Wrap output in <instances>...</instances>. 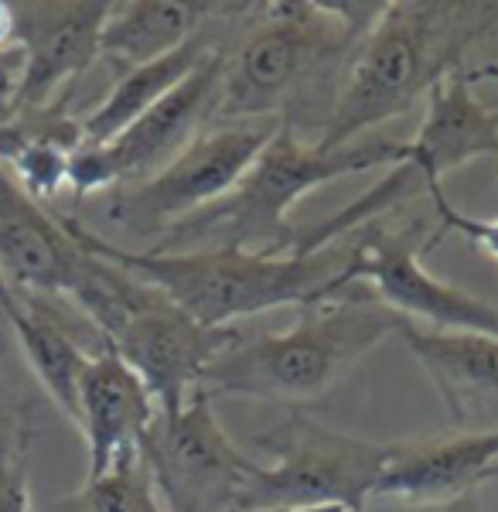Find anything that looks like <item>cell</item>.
<instances>
[{"instance_id": "obj_1", "label": "cell", "mask_w": 498, "mask_h": 512, "mask_svg": "<svg viewBox=\"0 0 498 512\" xmlns=\"http://www.w3.org/2000/svg\"><path fill=\"white\" fill-rule=\"evenodd\" d=\"M383 4H253L222 59L219 123L273 120L318 144L355 41Z\"/></svg>"}, {"instance_id": "obj_2", "label": "cell", "mask_w": 498, "mask_h": 512, "mask_svg": "<svg viewBox=\"0 0 498 512\" xmlns=\"http://www.w3.org/2000/svg\"><path fill=\"white\" fill-rule=\"evenodd\" d=\"M498 28L492 0H393L383 4L348 55L318 151L355 144L427 103L434 86L464 69L471 48Z\"/></svg>"}, {"instance_id": "obj_3", "label": "cell", "mask_w": 498, "mask_h": 512, "mask_svg": "<svg viewBox=\"0 0 498 512\" xmlns=\"http://www.w3.org/2000/svg\"><path fill=\"white\" fill-rule=\"evenodd\" d=\"M62 226L86 253L157 287L168 301L209 328H232V321L287 308V304L307 308V304L342 297V239L307 256H263L246 250L151 253L103 239L76 216H62Z\"/></svg>"}, {"instance_id": "obj_4", "label": "cell", "mask_w": 498, "mask_h": 512, "mask_svg": "<svg viewBox=\"0 0 498 512\" xmlns=\"http://www.w3.org/2000/svg\"><path fill=\"white\" fill-rule=\"evenodd\" d=\"M403 318L379 304L365 287L342 297L307 304L294 325L260 338H239L202 373L198 390L232 400L284 403L297 410L318 403L335 390L355 366L400 335Z\"/></svg>"}, {"instance_id": "obj_5", "label": "cell", "mask_w": 498, "mask_h": 512, "mask_svg": "<svg viewBox=\"0 0 498 512\" xmlns=\"http://www.w3.org/2000/svg\"><path fill=\"white\" fill-rule=\"evenodd\" d=\"M406 140H355L338 151H318L297 137L290 127H277L243 178L219 202L205 205L168 229L151 253H188V250H246L280 256L294 250L297 226L290 212L307 192L345 175H365L376 168H393L403 161Z\"/></svg>"}, {"instance_id": "obj_6", "label": "cell", "mask_w": 498, "mask_h": 512, "mask_svg": "<svg viewBox=\"0 0 498 512\" xmlns=\"http://www.w3.org/2000/svg\"><path fill=\"white\" fill-rule=\"evenodd\" d=\"M475 158H498V110H488L471 93L468 69H461L427 96V117H423L417 137L406 140L403 161L393 164V171L383 181L352 198L335 216L314 222L311 229H297L290 253L307 256L325 250L365 222L383 219L410 198L427 195L434 185H441L444 175Z\"/></svg>"}, {"instance_id": "obj_7", "label": "cell", "mask_w": 498, "mask_h": 512, "mask_svg": "<svg viewBox=\"0 0 498 512\" xmlns=\"http://www.w3.org/2000/svg\"><path fill=\"white\" fill-rule=\"evenodd\" d=\"M253 444L273 461L260 465L246 485L239 512L325 506L362 512L393 458V444L342 434L301 410H290L267 434L253 437Z\"/></svg>"}, {"instance_id": "obj_8", "label": "cell", "mask_w": 498, "mask_h": 512, "mask_svg": "<svg viewBox=\"0 0 498 512\" xmlns=\"http://www.w3.org/2000/svg\"><path fill=\"white\" fill-rule=\"evenodd\" d=\"M430 239L434 229L420 216L406 222H389L383 216L342 236V294L352 287H365L379 304H386L410 325L427 321V328H441V332H478L498 338L495 304L447 284L423 267Z\"/></svg>"}, {"instance_id": "obj_9", "label": "cell", "mask_w": 498, "mask_h": 512, "mask_svg": "<svg viewBox=\"0 0 498 512\" xmlns=\"http://www.w3.org/2000/svg\"><path fill=\"white\" fill-rule=\"evenodd\" d=\"M277 127L280 123L273 120L215 123L168 168L137 185L113 188L106 202V219L127 236L157 243L178 222L232 192V185L243 178V171L267 147Z\"/></svg>"}, {"instance_id": "obj_10", "label": "cell", "mask_w": 498, "mask_h": 512, "mask_svg": "<svg viewBox=\"0 0 498 512\" xmlns=\"http://www.w3.org/2000/svg\"><path fill=\"white\" fill-rule=\"evenodd\" d=\"M164 512H239L246 485L260 472L219 424L212 396L195 390L178 414H157L140 441Z\"/></svg>"}, {"instance_id": "obj_11", "label": "cell", "mask_w": 498, "mask_h": 512, "mask_svg": "<svg viewBox=\"0 0 498 512\" xmlns=\"http://www.w3.org/2000/svg\"><path fill=\"white\" fill-rule=\"evenodd\" d=\"M222 59L226 48L212 52L198 69L157 99L147 113L106 144H82L69 164V188L76 198H89L106 188H127L147 181L185 154L198 137L219 123Z\"/></svg>"}, {"instance_id": "obj_12", "label": "cell", "mask_w": 498, "mask_h": 512, "mask_svg": "<svg viewBox=\"0 0 498 512\" xmlns=\"http://www.w3.org/2000/svg\"><path fill=\"white\" fill-rule=\"evenodd\" d=\"M236 328H209L168 301L157 287L106 335L154 396L157 414H178L202 383L209 362L239 342Z\"/></svg>"}, {"instance_id": "obj_13", "label": "cell", "mask_w": 498, "mask_h": 512, "mask_svg": "<svg viewBox=\"0 0 498 512\" xmlns=\"http://www.w3.org/2000/svg\"><path fill=\"white\" fill-rule=\"evenodd\" d=\"M110 4L103 0H38L14 4L18 45L24 52V79L18 113L45 110L69 96L72 82L99 59ZM14 113V117H18Z\"/></svg>"}, {"instance_id": "obj_14", "label": "cell", "mask_w": 498, "mask_h": 512, "mask_svg": "<svg viewBox=\"0 0 498 512\" xmlns=\"http://www.w3.org/2000/svg\"><path fill=\"white\" fill-rule=\"evenodd\" d=\"M400 338L430 376L454 431L498 434V338L403 321Z\"/></svg>"}, {"instance_id": "obj_15", "label": "cell", "mask_w": 498, "mask_h": 512, "mask_svg": "<svg viewBox=\"0 0 498 512\" xmlns=\"http://www.w3.org/2000/svg\"><path fill=\"white\" fill-rule=\"evenodd\" d=\"M154 417V396L110 345L89 355L76 396V427L89 451L86 478H99L120 461L137 458Z\"/></svg>"}, {"instance_id": "obj_16", "label": "cell", "mask_w": 498, "mask_h": 512, "mask_svg": "<svg viewBox=\"0 0 498 512\" xmlns=\"http://www.w3.org/2000/svg\"><path fill=\"white\" fill-rule=\"evenodd\" d=\"M492 478H498V434L451 431L393 444V458L379 475L372 499L441 502L478 492V485Z\"/></svg>"}, {"instance_id": "obj_17", "label": "cell", "mask_w": 498, "mask_h": 512, "mask_svg": "<svg viewBox=\"0 0 498 512\" xmlns=\"http://www.w3.org/2000/svg\"><path fill=\"white\" fill-rule=\"evenodd\" d=\"M249 7L253 4H236V11L219 21H212L209 28L198 31L192 41L174 48L171 55L120 72V79L113 82L110 93L99 99L96 110L82 120V144H106V140H113L116 134H123L140 113L151 110L157 99H164L171 89H178L212 52H219V48L229 45L232 31H236V24L246 18Z\"/></svg>"}, {"instance_id": "obj_18", "label": "cell", "mask_w": 498, "mask_h": 512, "mask_svg": "<svg viewBox=\"0 0 498 512\" xmlns=\"http://www.w3.org/2000/svg\"><path fill=\"white\" fill-rule=\"evenodd\" d=\"M236 11V4L222 0H127L110 4L103 35H99V59L120 65L123 72L164 59L174 48L192 41L212 21Z\"/></svg>"}, {"instance_id": "obj_19", "label": "cell", "mask_w": 498, "mask_h": 512, "mask_svg": "<svg viewBox=\"0 0 498 512\" xmlns=\"http://www.w3.org/2000/svg\"><path fill=\"white\" fill-rule=\"evenodd\" d=\"M55 512H164L144 461L127 458L106 475L86 478L79 492L55 502Z\"/></svg>"}, {"instance_id": "obj_20", "label": "cell", "mask_w": 498, "mask_h": 512, "mask_svg": "<svg viewBox=\"0 0 498 512\" xmlns=\"http://www.w3.org/2000/svg\"><path fill=\"white\" fill-rule=\"evenodd\" d=\"M427 195H430V205H434V216H437L430 250L441 243L444 233H458L464 243H471L475 250L485 253L488 260L498 263V216L495 219H475V216H468V212H461L458 205L447 198L444 185H434Z\"/></svg>"}, {"instance_id": "obj_21", "label": "cell", "mask_w": 498, "mask_h": 512, "mask_svg": "<svg viewBox=\"0 0 498 512\" xmlns=\"http://www.w3.org/2000/svg\"><path fill=\"white\" fill-rule=\"evenodd\" d=\"M31 434L0 441V512H35L28 485Z\"/></svg>"}, {"instance_id": "obj_22", "label": "cell", "mask_w": 498, "mask_h": 512, "mask_svg": "<svg viewBox=\"0 0 498 512\" xmlns=\"http://www.w3.org/2000/svg\"><path fill=\"white\" fill-rule=\"evenodd\" d=\"M31 434L28 407L4 376V325H0V441Z\"/></svg>"}, {"instance_id": "obj_23", "label": "cell", "mask_w": 498, "mask_h": 512, "mask_svg": "<svg viewBox=\"0 0 498 512\" xmlns=\"http://www.w3.org/2000/svg\"><path fill=\"white\" fill-rule=\"evenodd\" d=\"M362 512H485L478 502V492L458 495V499L441 502H400V499H372L365 502Z\"/></svg>"}, {"instance_id": "obj_24", "label": "cell", "mask_w": 498, "mask_h": 512, "mask_svg": "<svg viewBox=\"0 0 498 512\" xmlns=\"http://www.w3.org/2000/svg\"><path fill=\"white\" fill-rule=\"evenodd\" d=\"M468 79H471V86L475 82H498V65H481V69H468Z\"/></svg>"}, {"instance_id": "obj_25", "label": "cell", "mask_w": 498, "mask_h": 512, "mask_svg": "<svg viewBox=\"0 0 498 512\" xmlns=\"http://www.w3.org/2000/svg\"><path fill=\"white\" fill-rule=\"evenodd\" d=\"M14 301H18V297H14L11 284H7V280H4V274H0V318H4L7 311L14 308Z\"/></svg>"}]
</instances>
